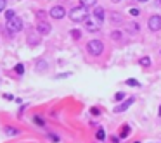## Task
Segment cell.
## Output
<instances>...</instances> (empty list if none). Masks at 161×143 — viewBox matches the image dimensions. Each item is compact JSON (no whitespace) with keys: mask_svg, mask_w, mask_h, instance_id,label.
<instances>
[{"mask_svg":"<svg viewBox=\"0 0 161 143\" xmlns=\"http://www.w3.org/2000/svg\"><path fill=\"white\" fill-rule=\"evenodd\" d=\"M23 29V21L19 17H12V19H7V31L9 33H17Z\"/></svg>","mask_w":161,"mask_h":143,"instance_id":"3957f363","label":"cell"},{"mask_svg":"<svg viewBox=\"0 0 161 143\" xmlns=\"http://www.w3.org/2000/svg\"><path fill=\"white\" fill-rule=\"evenodd\" d=\"M35 123L42 126V124H43V119H42V117H38V116H35Z\"/></svg>","mask_w":161,"mask_h":143,"instance_id":"d4e9b609","label":"cell"},{"mask_svg":"<svg viewBox=\"0 0 161 143\" xmlns=\"http://www.w3.org/2000/svg\"><path fill=\"white\" fill-rule=\"evenodd\" d=\"M87 50H88V54H90V55L97 57V55L102 54V50H104V45H102V41H101V40H92V41H88V45H87Z\"/></svg>","mask_w":161,"mask_h":143,"instance_id":"7a4b0ae2","label":"cell"},{"mask_svg":"<svg viewBox=\"0 0 161 143\" xmlns=\"http://www.w3.org/2000/svg\"><path fill=\"white\" fill-rule=\"evenodd\" d=\"M5 5H7V2H5V0H0V12H4Z\"/></svg>","mask_w":161,"mask_h":143,"instance_id":"603a6c76","label":"cell"},{"mask_svg":"<svg viewBox=\"0 0 161 143\" xmlns=\"http://www.w3.org/2000/svg\"><path fill=\"white\" fill-rule=\"evenodd\" d=\"M94 16H95V19H97L99 22H102V21H104V9H102V7L94 9Z\"/></svg>","mask_w":161,"mask_h":143,"instance_id":"9c48e42d","label":"cell"},{"mask_svg":"<svg viewBox=\"0 0 161 143\" xmlns=\"http://www.w3.org/2000/svg\"><path fill=\"white\" fill-rule=\"evenodd\" d=\"M14 16H16L14 10H5V17H7V19H12Z\"/></svg>","mask_w":161,"mask_h":143,"instance_id":"7402d4cb","label":"cell"},{"mask_svg":"<svg viewBox=\"0 0 161 143\" xmlns=\"http://www.w3.org/2000/svg\"><path fill=\"white\" fill-rule=\"evenodd\" d=\"M159 116H161V107H159Z\"/></svg>","mask_w":161,"mask_h":143,"instance_id":"4dcf8cb0","label":"cell"},{"mask_svg":"<svg viewBox=\"0 0 161 143\" xmlns=\"http://www.w3.org/2000/svg\"><path fill=\"white\" fill-rule=\"evenodd\" d=\"M128 135H130V128H128V126H123V128H121V133H119V138H126Z\"/></svg>","mask_w":161,"mask_h":143,"instance_id":"7c38bea8","label":"cell"},{"mask_svg":"<svg viewBox=\"0 0 161 143\" xmlns=\"http://www.w3.org/2000/svg\"><path fill=\"white\" fill-rule=\"evenodd\" d=\"M130 14H132V16H135V17H137V16H139V14H140V10H139V9H130Z\"/></svg>","mask_w":161,"mask_h":143,"instance_id":"cb8c5ba5","label":"cell"},{"mask_svg":"<svg viewBox=\"0 0 161 143\" xmlns=\"http://www.w3.org/2000/svg\"><path fill=\"white\" fill-rule=\"evenodd\" d=\"M137 2H147V0H137Z\"/></svg>","mask_w":161,"mask_h":143,"instance_id":"f1b7e54d","label":"cell"},{"mask_svg":"<svg viewBox=\"0 0 161 143\" xmlns=\"http://www.w3.org/2000/svg\"><path fill=\"white\" fill-rule=\"evenodd\" d=\"M49 138H50V140H54V142H57V140H59V138L54 136V135H49Z\"/></svg>","mask_w":161,"mask_h":143,"instance_id":"4316f807","label":"cell"},{"mask_svg":"<svg viewBox=\"0 0 161 143\" xmlns=\"http://www.w3.org/2000/svg\"><path fill=\"white\" fill-rule=\"evenodd\" d=\"M71 36H73L75 40H80V38H82V31H80V29H71Z\"/></svg>","mask_w":161,"mask_h":143,"instance_id":"5bb4252c","label":"cell"},{"mask_svg":"<svg viewBox=\"0 0 161 143\" xmlns=\"http://www.w3.org/2000/svg\"><path fill=\"white\" fill-rule=\"evenodd\" d=\"M156 7H161V0H156Z\"/></svg>","mask_w":161,"mask_h":143,"instance_id":"83f0119b","label":"cell"},{"mask_svg":"<svg viewBox=\"0 0 161 143\" xmlns=\"http://www.w3.org/2000/svg\"><path fill=\"white\" fill-rule=\"evenodd\" d=\"M80 4L88 9V7H94V5H95V4H97V0H80Z\"/></svg>","mask_w":161,"mask_h":143,"instance_id":"8fae6325","label":"cell"},{"mask_svg":"<svg viewBox=\"0 0 161 143\" xmlns=\"http://www.w3.org/2000/svg\"><path fill=\"white\" fill-rule=\"evenodd\" d=\"M133 102H135L133 98H128V100H125L123 103H119L118 107H114V109H113V112H114V114H119V112H125V110L128 109V107H130V105H132Z\"/></svg>","mask_w":161,"mask_h":143,"instance_id":"8992f818","label":"cell"},{"mask_svg":"<svg viewBox=\"0 0 161 143\" xmlns=\"http://www.w3.org/2000/svg\"><path fill=\"white\" fill-rule=\"evenodd\" d=\"M36 31L40 34H49L50 33V24L49 22H43V21H40L38 24H36Z\"/></svg>","mask_w":161,"mask_h":143,"instance_id":"52a82bcc","label":"cell"},{"mask_svg":"<svg viewBox=\"0 0 161 143\" xmlns=\"http://www.w3.org/2000/svg\"><path fill=\"white\" fill-rule=\"evenodd\" d=\"M147 24H149L151 31H159L161 29V16H151Z\"/></svg>","mask_w":161,"mask_h":143,"instance_id":"277c9868","label":"cell"},{"mask_svg":"<svg viewBox=\"0 0 161 143\" xmlns=\"http://www.w3.org/2000/svg\"><path fill=\"white\" fill-rule=\"evenodd\" d=\"M126 85H130V86H140V83L135 81V79H126Z\"/></svg>","mask_w":161,"mask_h":143,"instance_id":"ffe728a7","label":"cell"},{"mask_svg":"<svg viewBox=\"0 0 161 143\" xmlns=\"http://www.w3.org/2000/svg\"><path fill=\"white\" fill-rule=\"evenodd\" d=\"M111 2H119V0H111Z\"/></svg>","mask_w":161,"mask_h":143,"instance_id":"f546056e","label":"cell"},{"mask_svg":"<svg viewBox=\"0 0 161 143\" xmlns=\"http://www.w3.org/2000/svg\"><path fill=\"white\" fill-rule=\"evenodd\" d=\"M135 143H137V142H135Z\"/></svg>","mask_w":161,"mask_h":143,"instance_id":"1f68e13d","label":"cell"},{"mask_svg":"<svg viewBox=\"0 0 161 143\" xmlns=\"http://www.w3.org/2000/svg\"><path fill=\"white\" fill-rule=\"evenodd\" d=\"M88 17V12H87V7L80 5V7H75V9H71L70 12V19L73 22H83L85 19Z\"/></svg>","mask_w":161,"mask_h":143,"instance_id":"6da1fadb","label":"cell"},{"mask_svg":"<svg viewBox=\"0 0 161 143\" xmlns=\"http://www.w3.org/2000/svg\"><path fill=\"white\" fill-rule=\"evenodd\" d=\"M92 114H94V116H99V109H92Z\"/></svg>","mask_w":161,"mask_h":143,"instance_id":"484cf974","label":"cell"},{"mask_svg":"<svg viewBox=\"0 0 161 143\" xmlns=\"http://www.w3.org/2000/svg\"><path fill=\"white\" fill-rule=\"evenodd\" d=\"M111 38H113V40H121V33H119V31H113Z\"/></svg>","mask_w":161,"mask_h":143,"instance_id":"ac0fdd59","label":"cell"},{"mask_svg":"<svg viewBox=\"0 0 161 143\" xmlns=\"http://www.w3.org/2000/svg\"><path fill=\"white\" fill-rule=\"evenodd\" d=\"M109 17H111L113 24H121V22H123V17H121V16H119V14H111V16H109Z\"/></svg>","mask_w":161,"mask_h":143,"instance_id":"30bf717a","label":"cell"},{"mask_svg":"<svg viewBox=\"0 0 161 143\" xmlns=\"http://www.w3.org/2000/svg\"><path fill=\"white\" fill-rule=\"evenodd\" d=\"M50 16L54 17V19H63L64 16H66V10H64V7L61 5H56L50 9Z\"/></svg>","mask_w":161,"mask_h":143,"instance_id":"5b68a950","label":"cell"},{"mask_svg":"<svg viewBox=\"0 0 161 143\" xmlns=\"http://www.w3.org/2000/svg\"><path fill=\"white\" fill-rule=\"evenodd\" d=\"M85 21H87L85 24H87V29H88V31H97V29H101V22H95L94 19H88V17Z\"/></svg>","mask_w":161,"mask_h":143,"instance_id":"ba28073f","label":"cell"},{"mask_svg":"<svg viewBox=\"0 0 161 143\" xmlns=\"http://www.w3.org/2000/svg\"><path fill=\"white\" fill-rule=\"evenodd\" d=\"M36 69H38V71L47 69V62H45V61H40V62H38V66H36Z\"/></svg>","mask_w":161,"mask_h":143,"instance_id":"e0dca14e","label":"cell"},{"mask_svg":"<svg viewBox=\"0 0 161 143\" xmlns=\"http://www.w3.org/2000/svg\"><path fill=\"white\" fill-rule=\"evenodd\" d=\"M140 64H142L144 67H147V66H151V59H149V57H142V59H140Z\"/></svg>","mask_w":161,"mask_h":143,"instance_id":"9a60e30c","label":"cell"},{"mask_svg":"<svg viewBox=\"0 0 161 143\" xmlns=\"http://www.w3.org/2000/svg\"><path fill=\"white\" fill-rule=\"evenodd\" d=\"M16 73H17V74H23V73H24V66H23V64H17V66H16Z\"/></svg>","mask_w":161,"mask_h":143,"instance_id":"d6986e66","label":"cell"},{"mask_svg":"<svg viewBox=\"0 0 161 143\" xmlns=\"http://www.w3.org/2000/svg\"><path fill=\"white\" fill-rule=\"evenodd\" d=\"M95 136H97V140H101V142H102V140H106V133H104V130H99Z\"/></svg>","mask_w":161,"mask_h":143,"instance_id":"2e32d148","label":"cell"},{"mask_svg":"<svg viewBox=\"0 0 161 143\" xmlns=\"http://www.w3.org/2000/svg\"><path fill=\"white\" fill-rule=\"evenodd\" d=\"M5 133H7L9 136H14V135H17L19 131L16 130V128H11V126H7V128H5Z\"/></svg>","mask_w":161,"mask_h":143,"instance_id":"4fadbf2b","label":"cell"},{"mask_svg":"<svg viewBox=\"0 0 161 143\" xmlns=\"http://www.w3.org/2000/svg\"><path fill=\"white\" fill-rule=\"evenodd\" d=\"M123 98H125V93H123V91H119V93L114 95V100H123Z\"/></svg>","mask_w":161,"mask_h":143,"instance_id":"44dd1931","label":"cell"}]
</instances>
